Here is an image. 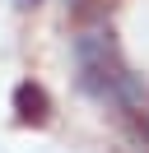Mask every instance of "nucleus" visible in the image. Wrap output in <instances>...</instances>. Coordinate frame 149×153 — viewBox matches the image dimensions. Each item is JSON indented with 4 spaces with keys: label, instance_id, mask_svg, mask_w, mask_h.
I'll use <instances>...</instances> for the list:
<instances>
[{
    "label": "nucleus",
    "instance_id": "obj_1",
    "mask_svg": "<svg viewBox=\"0 0 149 153\" xmlns=\"http://www.w3.org/2000/svg\"><path fill=\"white\" fill-rule=\"evenodd\" d=\"M74 74H79V88L93 97V102H112L117 107V93H121V79L130 74L126 60H121L117 42H112V33L102 28H84L79 37H74Z\"/></svg>",
    "mask_w": 149,
    "mask_h": 153
},
{
    "label": "nucleus",
    "instance_id": "obj_2",
    "mask_svg": "<svg viewBox=\"0 0 149 153\" xmlns=\"http://www.w3.org/2000/svg\"><path fill=\"white\" fill-rule=\"evenodd\" d=\"M14 111L23 125H47V116H51V102H47L42 84H19L14 88Z\"/></svg>",
    "mask_w": 149,
    "mask_h": 153
},
{
    "label": "nucleus",
    "instance_id": "obj_3",
    "mask_svg": "<svg viewBox=\"0 0 149 153\" xmlns=\"http://www.w3.org/2000/svg\"><path fill=\"white\" fill-rule=\"evenodd\" d=\"M19 5H37V0H19Z\"/></svg>",
    "mask_w": 149,
    "mask_h": 153
}]
</instances>
